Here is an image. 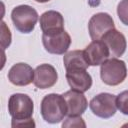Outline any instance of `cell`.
<instances>
[{
    "instance_id": "1",
    "label": "cell",
    "mask_w": 128,
    "mask_h": 128,
    "mask_svg": "<svg viewBox=\"0 0 128 128\" xmlns=\"http://www.w3.org/2000/svg\"><path fill=\"white\" fill-rule=\"evenodd\" d=\"M34 104L30 96L23 93L12 94L8 100V112L12 117L11 125L15 127H35L32 119Z\"/></svg>"
},
{
    "instance_id": "2",
    "label": "cell",
    "mask_w": 128,
    "mask_h": 128,
    "mask_svg": "<svg viewBox=\"0 0 128 128\" xmlns=\"http://www.w3.org/2000/svg\"><path fill=\"white\" fill-rule=\"evenodd\" d=\"M43 119L51 124L61 122L67 115V105L63 95L51 93L44 96L40 105Z\"/></svg>"
},
{
    "instance_id": "3",
    "label": "cell",
    "mask_w": 128,
    "mask_h": 128,
    "mask_svg": "<svg viewBox=\"0 0 128 128\" xmlns=\"http://www.w3.org/2000/svg\"><path fill=\"white\" fill-rule=\"evenodd\" d=\"M100 77L101 80L109 86L121 84L127 77V68L125 62L117 58L107 59L103 64H101Z\"/></svg>"
},
{
    "instance_id": "4",
    "label": "cell",
    "mask_w": 128,
    "mask_h": 128,
    "mask_svg": "<svg viewBox=\"0 0 128 128\" xmlns=\"http://www.w3.org/2000/svg\"><path fill=\"white\" fill-rule=\"evenodd\" d=\"M11 19L15 28L21 33H30L38 21L37 11L29 5H19L13 8Z\"/></svg>"
},
{
    "instance_id": "5",
    "label": "cell",
    "mask_w": 128,
    "mask_h": 128,
    "mask_svg": "<svg viewBox=\"0 0 128 128\" xmlns=\"http://www.w3.org/2000/svg\"><path fill=\"white\" fill-rule=\"evenodd\" d=\"M89 107L97 117L108 119L116 113V96L110 93H100L91 99Z\"/></svg>"
},
{
    "instance_id": "6",
    "label": "cell",
    "mask_w": 128,
    "mask_h": 128,
    "mask_svg": "<svg viewBox=\"0 0 128 128\" xmlns=\"http://www.w3.org/2000/svg\"><path fill=\"white\" fill-rule=\"evenodd\" d=\"M115 28L112 17L105 12L94 14L88 23V31L92 40H101L103 35Z\"/></svg>"
},
{
    "instance_id": "7",
    "label": "cell",
    "mask_w": 128,
    "mask_h": 128,
    "mask_svg": "<svg viewBox=\"0 0 128 128\" xmlns=\"http://www.w3.org/2000/svg\"><path fill=\"white\" fill-rule=\"evenodd\" d=\"M42 43L45 50L51 54L61 55L67 52L71 44V37L65 31H61L52 35H42Z\"/></svg>"
},
{
    "instance_id": "8",
    "label": "cell",
    "mask_w": 128,
    "mask_h": 128,
    "mask_svg": "<svg viewBox=\"0 0 128 128\" xmlns=\"http://www.w3.org/2000/svg\"><path fill=\"white\" fill-rule=\"evenodd\" d=\"M83 51L90 66L101 65L110 57L109 49L102 40H93Z\"/></svg>"
},
{
    "instance_id": "9",
    "label": "cell",
    "mask_w": 128,
    "mask_h": 128,
    "mask_svg": "<svg viewBox=\"0 0 128 128\" xmlns=\"http://www.w3.org/2000/svg\"><path fill=\"white\" fill-rule=\"evenodd\" d=\"M40 28L43 34L52 35L64 30V18L58 11L49 10L40 16Z\"/></svg>"
},
{
    "instance_id": "10",
    "label": "cell",
    "mask_w": 128,
    "mask_h": 128,
    "mask_svg": "<svg viewBox=\"0 0 128 128\" xmlns=\"http://www.w3.org/2000/svg\"><path fill=\"white\" fill-rule=\"evenodd\" d=\"M58 74L56 69L50 64H41L34 70V85L39 89H47L57 82Z\"/></svg>"
},
{
    "instance_id": "11",
    "label": "cell",
    "mask_w": 128,
    "mask_h": 128,
    "mask_svg": "<svg viewBox=\"0 0 128 128\" xmlns=\"http://www.w3.org/2000/svg\"><path fill=\"white\" fill-rule=\"evenodd\" d=\"M8 79L16 86H27L34 80V70L27 63H16L10 68Z\"/></svg>"
},
{
    "instance_id": "12",
    "label": "cell",
    "mask_w": 128,
    "mask_h": 128,
    "mask_svg": "<svg viewBox=\"0 0 128 128\" xmlns=\"http://www.w3.org/2000/svg\"><path fill=\"white\" fill-rule=\"evenodd\" d=\"M101 40L106 44V46L109 49L110 56H112L113 58L122 56L126 51V47H127L126 38L121 32H119L115 28L105 33L101 38Z\"/></svg>"
},
{
    "instance_id": "13",
    "label": "cell",
    "mask_w": 128,
    "mask_h": 128,
    "mask_svg": "<svg viewBox=\"0 0 128 128\" xmlns=\"http://www.w3.org/2000/svg\"><path fill=\"white\" fill-rule=\"evenodd\" d=\"M67 105L68 116H81L88 107V102L82 92L76 90H69L63 94Z\"/></svg>"
},
{
    "instance_id": "14",
    "label": "cell",
    "mask_w": 128,
    "mask_h": 128,
    "mask_svg": "<svg viewBox=\"0 0 128 128\" xmlns=\"http://www.w3.org/2000/svg\"><path fill=\"white\" fill-rule=\"evenodd\" d=\"M66 79L71 89L86 92L92 86V77L87 72V69H72L66 71Z\"/></svg>"
},
{
    "instance_id": "15",
    "label": "cell",
    "mask_w": 128,
    "mask_h": 128,
    "mask_svg": "<svg viewBox=\"0 0 128 128\" xmlns=\"http://www.w3.org/2000/svg\"><path fill=\"white\" fill-rule=\"evenodd\" d=\"M63 63L66 71L72 69H87L88 64L83 50H73L67 52L63 57Z\"/></svg>"
},
{
    "instance_id": "16",
    "label": "cell",
    "mask_w": 128,
    "mask_h": 128,
    "mask_svg": "<svg viewBox=\"0 0 128 128\" xmlns=\"http://www.w3.org/2000/svg\"><path fill=\"white\" fill-rule=\"evenodd\" d=\"M116 106L121 113L128 115V90H125L116 96Z\"/></svg>"
},
{
    "instance_id": "17",
    "label": "cell",
    "mask_w": 128,
    "mask_h": 128,
    "mask_svg": "<svg viewBox=\"0 0 128 128\" xmlns=\"http://www.w3.org/2000/svg\"><path fill=\"white\" fill-rule=\"evenodd\" d=\"M117 14L120 21L128 26V0H121L117 6Z\"/></svg>"
},
{
    "instance_id": "18",
    "label": "cell",
    "mask_w": 128,
    "mask_h": 128,
    "mask_svg": "<svg viewBox=\"0 0 128 128\" xmlns=\"http://www.w3.org/2000/svg\"><path fill=\"white\" fill-rule=\"evenodd\" d=\"M62 127H86L81 116H68L62 123Z\"/></svg>"
},
{
    "instance_id": "19",
    "label": "cell",
    "mask_w": 128,
    "mask_h": 128,
    "mask_svg": "<svg viewBox=\"0 0 128 128\" xmlns=\"http://www.w3.org/2000/svg\"><path fill=\"white\" fill-rule=\"evenodd\" d=\"M1 46L3 49H5L11 44V33L4 21L1 23Z\"/></svg>"
},
{
    "instance_id": "20",
    "label": "cell",
    "mask_w": 128,
    "mask_h": 128,
    "mask_svg": "<svg viewBox=\"0 0 128 128\" xmlns=\"http://www.w3.org/2000/svg\"><path fill=\"white\" fill-rule=\"evenodd\" d=\"M36 2H38V3H45V2H48V1H50V0H35Z\"/></svg>"
}]
</instances>
